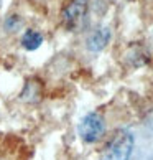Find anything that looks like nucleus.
I'll return each mask as SVG.
<instances>
[{
	"instance_id": "6",
	"label": "nucleus",
	"mask_w": 153,
	"mask_h": 160,
	"mask_svg": "<svg viewBox=\"0 0 153 160\" xmlns=\"http://www.w3.org/2000/svg\"><path fill=\"white\" fill-rule=\"evenodd\" d=\"M40 84L36 81H28L25 88L22 91V99L23 101H28V102H35V101L40 99Z\"/></svg>"
},
{
	"instance_id": "2",
	"label": "nucleus",
	"mask_w": 153,
	"mask_h": 160,
	"mask_svg": "<svg viewBox=\"0 0 153 160\" xmlns=\"http://www.w3.org/2000/svg\"><path fill=\"white\" fill-rule=\"evenodd\" d=\"M78 130H79V137L86 144H96L105 134V121L99 112H89L82 117Z\"/></svg>"
},
{
	"instance_id": "3",
	"label": "nucleus",
	"mask_w": 153,
	"mask_h": 160,
	"mask_svg": "<svg viewBox=\"0 0 153 160\" xmlns=\"http://www.w3.org/2000/svg\"><path fill=\"white\" fill-rule=\"evenodd\" d=\"M87 15V0H71L61 12L63 25L68 30H78V28L84 23Z\"/></svg>"
},
{
	"instance_id": "7",
	"label": "nucleus",
	"mask_w": 153,
	"mask_h": 160,
	"mask_svg": "<svg viewBox=\"0 0 153 160\" xmlns=\"http://www.w3.org/2000/svg\"><path fill=\"white\" fill-rule=\"evenodd\" d=\"M22 25V20L18 18V15H10L7 17V20H5V30L8 32H17Z\"/></svg>"
},
{
	"instance_id": "4",
	"label": "nucleus",
	"mask_w": 153,
	"mask_h": 160,
	"mask_svg": "<svg viewBox=\"0 0 153 160\" xmlns=\"http://www.w3.org/2000/svg\"><path fill=\"white\" fill-rule=\"evenodd\" d=\"M110 41V30L107 27H99L92 30L86 38V46L89 51H102Z\"/></svg>"
},
{
	"instance_id": "8",
	"label": "nucleus",
	"mask_w": 153,
	"mask_h": 160,
	"mask_svg": "<svg viewBox=\"0 0 153 160\" xmlns=\"http://www.w3.org/2000/svg\"><path fill=\"white\" fill-rule=\"evenodd\" d=\"M150 160H153V158H150Z\"/></svg>"
},
{
	"instance_id": "5",
	"label": "nucleus",
	"mask_w": 153,
	"mask_h": 160,
	"mask_svg": "<svg viewBox=\"0 0 153 160\" xmlns=\"http://www.w3.org/2000/svg\"><path fill=\"white\" fill-rule=\"evenodd\" d=\"M41 43H43V35H41L40 32H36V30H33V28L26 30L22 37V46L28 51L38 50L41 46Z\"/></svg>"
},
{
	"instance_id": "1",
	"label": "nucleus",
	"mask_w": 153,
	"mask_h": 160,
	"mask_svg": "<svg viewBox=\"0 0 153 160\" xmlns=\"http://www.w3.org/2000/svg\"><path fill=\"white\" fill-rule=\"evenodd\" d=\"M133 134L128 129H119L110 137L101 153V160H128L133 150Z\"/></svg>"
}]
</instances>
